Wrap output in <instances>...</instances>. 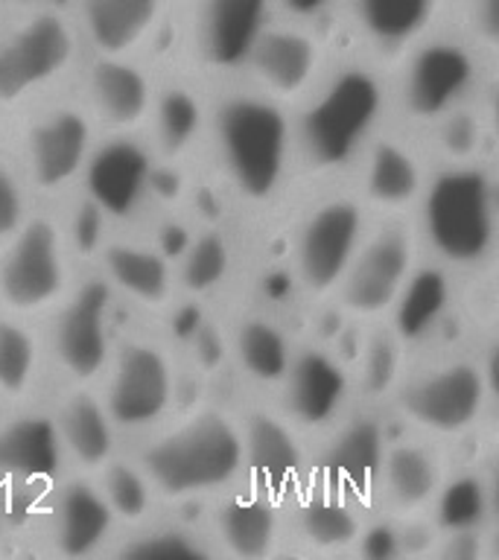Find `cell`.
I'll use <instances>...</instances> for the list:
<instances>
[{
  "instance_id": "1",
  "label": "cell",
  "mask_w": 499,
  "mask_h": 560,
  "mask_svg": "<svg viewBox=\"0 0 499 560\" xmlns=\"http://www.w3.org/2000/svg\"><path fill=\"white\" fill-rule=\"evenodd\" d=\"M392 85L371 61H345L318 79L292 122V147L306 173L333 175L359 161L368 140L383 129Z\"/></svg>"
},
{
  "instance_id": "2",
  "label": "cell",
  "mask_w": 499,
  "mask_h": 560,
  "mask_svg": "<svg viewBox=\"0 0 499 560\" xmlns=\"http://www.w3.org/2000/svg\"><path fill=\"white\" fill-rule=\"evenodd\" d=\"M135 462L164 502L182 505L219 497L245 476L240 415L201 406L149 435Z\"/></svg>"
},
{
  "instance_id": "3",
  "label": "cell",
  "mask_w": 499,
  "mask_h": 560,
  "mask_svg": "<svg viewBox=\"0 0 499 560\" xmlns=\"http://www.w3.org/2000/svg\"><path fill=\"white\" fill-rule=\"evenodd\" d=\"M418 240L444 269H481L494 257L499 201L494 173L481 161L441 164L418 199Z\"/></svg>"
},
{
  "instance_id": "4",
  "label": "cell",
  "mask_w": 499,
  "mask_h": 560,
  "mask_svg": "<svg viewBox=\"0 0 499 560\" xmlns=\"http://www.w3.org/2000/svg\"><path fill=\"white\" fill-rule=\"evenodd\" d=\"M210 131L219 166L240 199L252 205L275 199L295 158L287 105L275 103L257 88L234 91L222 96L210 114Z\"/></svg>"
},
{
  "instance_id": "5",
  "label": "cell",
  "mask_w": 499,
  "mask_h": 560,
  "mask_svg": "<svg viewBox=\"0 0 499 560\" xmlns=\"http://www.w3.org/2000/svg\"><path fill=\"white\" fill-rule=\"evenodd\" d=\"M73 283V254L59 217L30 210L24 225L0 245V310L44 318Z\"/></svg>"
},
{
  "instance_id": "6",
  "label": "cell",
  "mask_w": 499,
  "mask_h": 560,
  "mask_svg": "<svg viewBox=\"0 0 499 560\" xmlns=\"http://www.w3.org/2000/svg\"><path fill=\"white\" fill-rule=\"evenodd\" d=\"M77 21L59 7H35L0 30V108H18L68 77L79 59Z\"/></svg>"
},
{
  "instance_id": "7",
  "label": "cell",
  "mask_w": 499,
  "mask_h": 560,
  "mask_svg": "<svg viewBox=\"0 0 499 560\" xmlns=\"http://www.w3.org/2000/svg\"><path fill=\"white\" fill-rule=\"evenodd\" d=\"M418 228L409 213H388L368 225L339 287L336 304L350 322H383L418 266Z\"/></svg>"
},
{
  "instance_id": "8",
  "label": "cell",
  "mask_w": 499,
  "mask_h": 560,
  "mask_svg": "<svg viewBox=\"0 0 499 560\" xmlns=\"http://www.w3.org/2000/svg\"><path fill=\"white\" fill-rule=\"evenodd\" d=\"M488 376L479 359H438L411 374L403 371L388 400L420 435L459 438L479 427L490 397Z\"/></svg>"
},
{
  "instance_id": "9",
  "label": "cell",
  "mask_w": 499,
  "mask_h": 560,
  "mask_svg": "<svg viewBox=\"0 0 499 560\" xmlns=\"http://www.w3.org/2000/svg\"><path fill=\"white\" fill-rule=\"evenodd\" d=\"M100 383V400L117 432H152L175 409L178 368L164 341L129 336L114 345Z\"/></svg>"
},
{
  "instance_id": "10",
  "label": "cell",
  "mask_w": 499,
  "mask_h": 560,
  "mask_svg": "<svg viewBox=\"0 0 499 560\" xmlns=\"http://www.w3.org/2000/svg\"><path fill=\"white\" fill-rule=\"evenodd\" d=\"M481 79V52L462 35L429 33L401 56L392 105L409 122L429 126L441 114L473 103Z\"/></svg>"
},
{
  "instance_id": "11",
  "label": "cell",
  "mask_w": 499,
  "mask_h": 560,
  "mask_svg": "<svg viewBox=\"0 0 499 560\" xmlns=\"http://www.w3.org/2000/svg\"><path fill=\"white\" fill-rule=\"evenodd\" d=\"M114 301L103 275L73 280L68 295L47 313L44 357H50L68 385H96L114 350Z\"/></svg>"
},
{
  "instance_id": "12",
  "label": "cell",
  "mask_w": 499,
  "mask_h": 560,
  "mask_svg": "<svg viewBox=\"0 0 499 560\" xmlns=\"http://www.w3.org/2000/svg\"><path fill=\"white\" fill-rule=\"evenodd\" d=\"M94 117L79 100H59L26 120L21 135V175L42 199H59L82 178L96 143Z\"/></svg>"
},
{
  "instance_id": "13",
  "label": "cell",
  "mask_w": 499,
  "mask_h": 560,
  "mask_svg": "<svg viewBox=\"0 0 499 560\" xmlns=\"http://www.w3.org/2000/svg\"><path fill=\"white\" fill-rule=\"evenodd\" d=\"M368 210L359 196H330L318 201L295 236V275L310 298H333L359 240L368 228Z\"/></svg>"
},
{
  "instance_id": "14",
  "label": "cell",
  "mask_w": 499,
  "mask_h": 560,
  "mask_svg": "<svg viewBox=\"0 0 499 560\" xmlns=\"http://www.w3.org/2000/svg\"><path fill=\"white\" fill-rule=\"evenodd\" d=\"M275 392L280 394L278 411L289 423H295L304 435H322L350 411L357 394L353 368L339 350L304 345L295 348L292 365Z\"/></svg>"
},
{
  "instance_id": "15",
  "label": "cell",
  "mask_w": 499,
  "mask_h": 560,
  "mask_svg": "<svg viewBox=\"0 0 499 560\" xmlns=\"http://www.w3.org/2000/svg\"><path fill=\"white\" fill-rule=\"evenodd\" d=\"M240 429L245 458L243 481L287 508L310 485L313 472L304 432L289 423L278 409L266 406L240 415Z\"/></svg>"
},
{
  "instance_id": "16",
  "label": "cell",
  "mask_w": 499,
  "mask_h": 560,
  "mask_svg": "<svg viewBox=\"0 0 499 560\" xmlns=\"http://www.w3.org/2000/svg\"><path fill=\"white\" fill-rule=\"evenodd\" d=\"M158 158L140 135H105L96 140L82 170V196L103 210L108 222H129L147 208L155 190Z\"/></svg>"
},
{
  "instance_id": "17",
  "label": "cell",
  "mask_w": 499,
  "mask_h": 560,
  "mask_svg": "<svg viewBox=\"0 0 499 560\" xmlns=\"http://www.w3.org/2000/svg\"><path fill=\"white\" fill-rule=\"evenodd\" d=\"M327 435L330 441L324 446L322 458L313 464L310 481L350 499L362 511L376 508L380 464L388 444L383 418L374 411H348Z\"/></svg>"
},
{
  "instance_id": "18",
  "label": "cell",
  "mask_w": 499,
  "mask_h": 560,
  "mask_svg": "<svg viewBox=\"0 0 499 560\" xmlns=\"http://www.w3.org/2000/svg\"><path fill=\"white\" fill-rule=\"evenodd\" d=\"M254 88L280 105L304 103L324 70V44L313 24L275 18L245 61Z\"/></svg>"
},
{
  "instance_id": "19",
  "label": "cell",
  "mask_w": 499,
  "mask_h": 560,
  "mask_svg": "<svg viewBox=\"0 0 499 560\" xmlns=\"http://www.w3.org/2000/svg\"><path fill=\"white\" fill-rule=\"evenodd\" d=\"M155 94V82L135 56H96L82 103L105 135H140L149 126Z\"/></svg>"
},
{
  "instance_id": "20",
  "label": "cell",
  "mask_w": 499,
  "mask_h": 560,
  "mask_svg": "<svg viewBox=\"0 0 499 560\" xmlns=\"http://www.w3.org/2000/svg\"><path fill=\"white\" fill-rule=\"evenodd\" d=\"M275 18L271 0H193V42L205 68L245 70L254 44Z\"/></svg>"
},
{
  "instance_id": "21",
  "label": "cell",
  "mask_w": 499,
  "mask_h": 560,
  "mask_svg": "<svg viewBox=\"0 0 499 560\" xmlns=\"http://www.w3.org/2000/svg\"><path fill=\"white\" fill-rule=\"evenodd\" d=\"M427 178V161L403 135L380 129L359 155V201L380 217L409 213Z\"/></svg>"
},
{
  "instance_id": "22",
  "label": "cell",
  "mask_w": 499,
  "mask_h": 560,
  "mask_svg": "<svg viewBox=\"0 0 499 560\" xmlns=\"http://www.w3.org/2000/svg\"><path fill=\"white\" fill-rule=\"evenodd\" d=\"M210 537L228 558L263 560L283 540V505L240 481L210 499Z\"/></svg>"
},
{
  "instance_id": "23",
  "label": "cell",
  "mask_w": 499,
  "mask_h": 560,
  "mask_svg": "<svg viewBox=\"0 0 499 560\" xmlns=\"http://www.w3.org/2000/svg\"><path fill=\"white\" fill-rule=\"evenodd\" d=\"M446 479L444 455L423 438H388L376 481V511L394 520L429 514Z\"/></svg>"
},
{
  "instance_id": "24",
  "label": "cell",
  "mask_w": 499,
  "mask_h": 560,
  "mask_svg": "<svg viewBox=\"0 0 499 560\" xmlns=\"http://www.w3.org/2000/svg\"><path fill=\"white\" fill-rule=\"evenodd\" d=\"M173 0H73L79 38L96 56H138L170 15Z\"/></svg>"
},
{
  "instance_id": "25",
  "label": "cell",
  "mask_w": 499,
  "mask_h": 560,
  "mask_svg": "<svg viewBox=\"0 0 499 560\" xmlns=\"http://www.w3.org/2000/svg\"><path fill=\"white\" fill-rule=\"evenodd\" d=\"M114 528L117 523L96 488L94 476L73 472L56 485L50 499V516H47V537H50L56 555L91 558L105 549Z\"/></svg>"
},
{
  "instance_id": "26",
  "label": "cell",
  "mask_w": 499,
  "mask_h": 560,
  "mask_svg": "<svg viewBox=\"0 0 499 560\" xmlns=\"http://www.w3.org/2000/svg\"><path fill=\"white\" fill-rule=\"evenodd\" d=\"M96 271L112 287L117 298L143 310H166L173 304L175 269L161 248L131 240V236H108L96 252Z\"/></svg>"
},
{
  "instance_id": "27",
  "label": "cell",
  "mask_w": 499,
  "mask_h": 560,
  "mask_svg": "<svg viewBox=\"0 0 499 560\" xmlns=\"http://www.w3.org/2000/svg\"><path fill=\"white\" fill-rule=\"evenodd\" d=\"M339 7L368 50L401 59L420 38L436 33L446 0H339Z\"/></svg>"
},
{
  "instance_id": "28",
  "label": "cell",
  "mask_w": 499,
  "mask_h": 560,
  "mask_svg": "<svg viewBox=\"0 0 499 560\" xmlns=\"http://www.w3.org/2000/svg\"><path fill=\"white\" fill-rule=\"evenodd\" d=\"M61 458L73 472L94 476L117 455V427L94 385H68L50 411Z\"/></svg>"
},
{
  "instance_id": "29",
  "label": "cell",
  "mask_w": 499,
  "mask_h": 560,
  "mask_svg": "<svg viewBox=\"0 0 499 560\" xmlns=\"http://www.w3.org/2000/svg\"><path fill=\"white\" fill-rule=\"evenodd\" d=\"M362 525H365L362 508L333 490L318 488L313 481L292 499V528L306 549L322 555L353 549Z\"/></svg>"
},
{
  "instance_id": "30",
  "label": "cell",
  "mask_w": 499,
  "mask_h": 560,
  "mask_svg": "<svg viewBox=\"0 0 499 560\" xmlns=\"http://www.w3.org/2000/svg\"><path fill=\"white\" fill-rule=\"evenodd\" d=\"M147 129L152 131L149 147L155 152L158 164H178L190 155L208 129V108L201 103L199 91L184 82L158 88Z\"/></svg>"
},
{
  "instance_id": "31",
  "label": "cell",
  "mask_w": 499,
  "mask_h": 560,
  "mask_svg": "<svg viewBox=\"0 0 499 560\" xmlns=\"http://www.w3.org/2000/svg\"><path fill=\"white\" fill-rule=\"evenodd\" d=\"M228 348L245 380H252L260 388H278L295 357V345L287 330L269 315L240 318L231 330Z\"/></svg>"
},
{
  "instance_id": "32",
  "label": "cell",
  "mask_w": 499,
  "mask_h": 560,
  "mask_svg": "<svg viewBox=\"0 0 499 560\" xmlns=\"http://www.w3.org/2000/svg\"><path fill=\"white\" fill-rule=\"evenodd\" d=\"M453 304V283L441 262L436 266H415L409 283L403 287L397 304L392 306V327L401 336L403 345L423 339L429 330H436L444 318L446 306Z\"/></svg>"
},
{
  "instance_id": "33",
  "label": "cell",
  "mask_w": 499,
  "mask_h": 560,
  "mask_svg": "<svg viewBox=\"0 0 499 560\" xmlns=\"http://www.w3.org/2000/svg\"><path fill=\"white\" fill-rule=\"evenodd\" d=\"M65 464L50 415H30L0 429V467L18 479H47Z\"/></svg>"
},
{
  "instance_id": "34",
  "label": "cell",
  "mask_w": 499,
  "mask_h": 560,
  "mask_svg": "<svg viewBox=\"0 0 499 560\" xmlns=\"http://www.w3.org/2000/svg\"><path fill=\"white\" fill-rule=\"evenodd\" d=\"M44 341L30 327V318H18L0 310V397L15 402L30 400L42 383Z\"/></svg>"
},
{
  "instance_id": "35",
  "label": "cell",
  "mask_w": 499,
  "mask_h": 560,
  "mask_svg": "<svg viewBox=\"0 0 499 560\" xmlns=\"http://www.w3.org/2000/svg\"><path fill=\"white\" fill-rule=\"evenodd\" d=\"M94 481L117 525L138 528V525L149 523L152 514H155L158 493L135 458H126V455L117 453L112 462L103 464L94 472Z\"/></svg>"
},
{
  "instance_id": "36",
  "label": "cell",
  "mask_w": 499,
  "mask_h": 560,
  "mask_svg": "<svg viewBox=\"0 0 499 560\" xmlns=\"http://www.w3.org/2000/svg\"><path fill=\"white\" fill-rule=\"evenodd\" d=\"M403 359H406V345L394 332L392 324H376L371 327L359 350V365L353 371V385L362 400L380 402L388 400L403 376Z\"/></svg>"
},
{
  "instance_id": "37",
  "label": "cell",
  "mask_w": 499,
  "mask_h": 560,
  "mask_svg": "<svg viewBox=\"0 0 499 560\" xmlns=\"http://www.w3.org/2000/svg\"><path fill=\"white\" fill-rule=\"evenodd\" d=\"M438 532H462V528H485L490 516V488L479 472H446L436 502L429 508Z\"/></svg>"
},
{
  "instance_id": "38",
  "label": "cell",
  "mask_w": 499,
  "mask_h": 560,
  "mask_svg": "<svg viewBox=\"0 0 499 560\" xmlns=\"http://www.w3.org/2000/svg\"><path fill=\"white\" fill-rule=\"evenodd\" d=\"M231 260H234V254H231L228 236L217 228L201 231L193 236L187 252L182 254V262L175 269V287L182 289L184 295H210L231 275Z\"/></svg>"
},
{
  "instance_id": "39",
  "label": "cell",
  "mask_w": 499,
  "mask_h": 560,
  "mask_svg": "<svg viewBox=\"0 0 499 560\" xmlns=\"http://www.w3.org/2000/svg\"><path fill=\"white\" fill-rule=\"evenodd\" d=\"M427 129L432 135V147H436L441 164L481 161V149L488 140V122H485V114L473 103H464L453 112L441 114L436 122H429Z\"/></svg>"
},
{
  "instance_id": "40",
  "label": "cell",
  "mask_w": 499,
  "mask_h": 560,
  "mask_svg": "<svg viewBox=\"0 0 499 560\" xmlns=\"http://www.w3.org/2000/svg\"><path fill=\"white\" fill-rule=\"evenodd\" d=\"M131 537L120 546L123 558H138V560H173V558H208L213 555L208 537H199L184 525H138L131 528Z\"/></svg>"
},
{
  "instance_id": "41",
  "label": "cell",
  "mask_w": 499,
  "mask_h": 560,
  "mask_svg": "<svg viewBox=\"0 0 499 560\" xmlns=\"http://www.w3.org/2000/svg\"><path fill=\"white\" fill-rule=\"evenodd\" d=\"M30 199L33 192L26 187L21 170L9 164L7 158H0V245L24 225V219L33 210Z\"/></svg>"
},
{
  "instance_id": "42",
  "label": "cell",
  "mask_w": 499,
  "mask_h": 560,
  "mask_svg": "<svg viewBox=\"0 0 499 560\" xmlns=\"http://www.w3.org/2000/svg\"><path fill=\"white\" fill-rule=\"evenodd\" d=\"M77 213L70 222H61L65 225V236H68L70 254H79L82 260H94L96 252H100V245L108 240L105 234V225H108V217H105L103 210L96 208L91 199L77 201Z\"/></svg>"
},
{
  "instance_id": "43",
  "label": "cell",
  "mask_w": 499,
  "mask_h": 560,
  "mask_svg": "<svg viewBox=\"0 0 499 560\" xmlns=\"http://www.w3.org/2000/svg\"><path fill=\"white\" fill-rule=\"evenodd\" d=\"M464 15L471 24L467 42L476 50H497L499 38V0H464Z\"/></svg>"
},
{
  "instance_id": "44",
  "label": "cell",
  "mask_w": 499,
  "mask_h": 560,
  "mask_svg": "<svg viewBox=\"0 0 499 560\" xmlns=\"http://www.w3.org/2000/svg\"><path fill=\"white\" fill-rule=\"evenodd\" d=\"M485 551V528H462L438 537L432 555L444 560H476Z\"/></svg>"
},
{
  "instance_id": "45",
  "label": "cell",
  "mask_w": 499,
  "mask_h": 560,
  "mask_svg": "<svg viewBox=\"0 0 499 560\" xmlns=\"http://www.w3.org/2000/svg\"><path fill=\"white\" fill-rule=\"evenodd\" d=\"M278 18L301 21V24H318L333 9H339V0H271Z\"/></svg>"
},
{
  "instance_id": "46",
  "label": "cell",
  "mask_w": 499,
  "mask_h": 560,
  "mask_svg": "<svg viewBox=\"0 0 499 560\" xmlns=\"http://www.w3.org/2000/svg\"><path fill=\"white\" fill-rule=\"evenodd\" d=\"M9 418H12V402L3 400V397H0V429L7 427Z\"/></svg>"
}]
</instances>
